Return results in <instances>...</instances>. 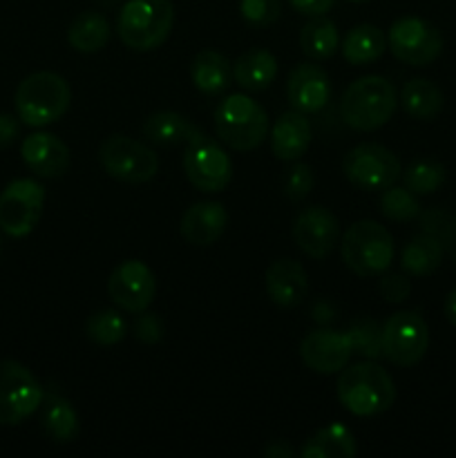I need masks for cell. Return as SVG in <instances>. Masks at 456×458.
<instances>
[{"label": "cell", "mask_w": 456, "mask_h": 458, "mask_svg": "<svg viewBox=\"0 0 456 458\" xmlns=\"http://www.w3.org/2000/svg\"><path fill=\"white\" fill-rule=\"evenodd\" d=\"M335 394H338L340 405L358 419L384 414L396 403L393 378L376 360L344 367L340 371Z\"/></svg>", "instance_id": "1"}, {"label": "cell", "mask_w": 456, "mask_h": 458, "mask_svg": "<svg viewBox=\"0 0 456 458\" xmlns=\"http://www.w3.org/2000/svg\"><path fill=\"white\" fill-rule=\"evenodd\" d=\"M398 107V92L384 76H362L340 97V119L358 132H371L392 121Z\"/></svg>", "instance_id": "2"}, {"label": "cell", "mask_w": 456, "mask_h": 458, "mask_svg": "<svg viewBox=\"0 0 456 458\" xmlns=\"http://www.w3.org/2000/svg\"><path fill=\"white\" fill-rule=\"evenodd\" d=\"M16 114L30 128H45L65 116L72 103L70 83L56 72H34L18 83Z\"/></svg>", "instance_id": "3"}, {"label": "cell", "mask_w": 456, "mask_h": 458, "mask_svg": "<svg viewBox=\"0 0 456 458\" xmlns=\"http://www.w3.org/2000/svg\"><path fill=\"white\" fill-rule=\"evenodd\" d=\"M174 27L170 0H125L116 18V34L132 52H152L168 40Z\"/></svg>", "instance_id": "4"}, {"label": "cell", "mask_w": 456, "mask_h": 458, "mask_svg": "<svg viewBox=\"0 0 456 458\" xmlns=\"http://www.w3.org/2000/svg\"><path fill=\"white\" fill-rule=\"evenodd\" d=\"M215 132L231 150H255L268 137V114L246 94H228L215 107Z\"/></svg>", "instance_id": "5"}, {"label": "cell", "mask_w": 456, "mask_h": 458, "mask_svg": "<svg viewBox=\"0 0 456 458\" xmlns=\"http://www.w3.org/2000/svg\"><path fill=\"white\" fill-rule=\"evenodd\" d=\"M340 255L353 276H383L393 262V237L383 224L360 219L342 235Z\"/></svg>", "instance_id": "6"}, {"label": "cell", "mask_w": 456, "mask_h": 458, "mask_svg": "<svg viewBox=\"0 0 456 458\" xmlns=\"http://www.w3.org/2000/svg\"><path fill=\"white\" fill-rule=\"evenodd\" d=\"M101 168L123 183H146L159 173V157L146 143L125 134H112L98 148Z\"/></svg>", "instance_id": "7"}, {"label": "cell", "mask_w": 456, "mask_h": 458, "mask_svg": "<svg viewBox=\"0 0 456 458\" xmlns=\"http://www.w3.org/2000/svg\"><path fill=\"white\" fill-rule=\"evenodd\" d=\"M429 349V327L416 309L396 311L383 322V353L393 367L410 369L425 358Z\"/></svg>", "instance_id": "8"}, {"label": "cell", "mask_w": 456, "mask_h": 458, "mask_svg": "<svg viewBox=\"0 0 456 458\" xmlns=\"http://www.w3.org/2000/svg\"><path fill=\"white\" fill-rule=\"evenodd\" d=\"M45 392L36 376L16 360H0V425L16 428L40 410Z\"/></svg>", "instance_id": "9"}, {"label": "cell", "mask_w": 456, "mask_h": 458, "mask_svg": "<svg viewBox=\"0 0 456 458\" xmlns=\"http://www.w3.org/2000/svg\"><path fill=\"white\" fill-rule=\"evenodd\" d=\"M342 173L349 183L367 192L387 191L401 179L402 165L389 148L380 143H358L344 155Z\"/></svg>", "instance_id": "10"}, {"label": "cell", "mask_w": 456, "mask_h": 458, "mask_svg": "<svg viewBox=\"0 0 456 458\" xmlns=\"http://www.w3.org/2000/svg\"><path fill=\"white\" fill-rule=\"evenodd\" d=\"M387 47L401 63L427 67L441 56L443 36L434 22L418 16H405L389 27Z\"/></svg>", "instance_id": "11"}, {"label": "cell", "mask_w": 456, "mask_h": 458, "mask_svg": "<svg viewBox=\"0 0 456 458\" xmlns=\"http://www.w3.org/2000/svg\"><path fill=\"white\" fill-rule=\"evenodd\" d=\"M45 188L34 179H13L0 192V231L9 237H27L43 217Z\"/></svg>", "instance_id": "12"}, {"label": "cell", "mask_w": 456, "mask_h": 458, "mask_svg": "<svg viewBox=\"0 0 456 458\" xmlns=\"http://www.w3.org/2000/svg\"><path fill=\"white\" fill-rule=\"evenodd\" d=\"M107 295L112 302L128 313H141L156 295V277L148 264L125 259L107 277Z\"/></svg>", "instance_id": "13"}, {"label": "cell", "mask_w": 456, "mask_h": 458, "mask_svg": "<svg viewBox=\"0 0 456 458\" xmlns=\"http://www.w3.org/2000/svg\"><path fill=\"white\" fill-rule=\"evenodd\" d=\"M183 173L199 192H222L232 179V161L219 143L201 139L186 146Z\"/></svg>", "instance_id": "14"}, {"label": "cell", "mask_w": 456, "mask_h": 458, "mask_svg": "<svg viewBox=\"0 0 456 458\" xmlns=\"http://www.w3.org/2000/svg\"><path fill=\"white\" fill-rule=\"evenodd\" d=\"M353 356L347 331L313 329L300 343V358L307 369L322 376L340 374Z\"/></svg>", "instance_id": "15"}, {"label": "cell", "mask_w": 456, "mask_h": 458, "mask_svg": "<svg viewBox=\"0 0 456 458\" xmlns=\"http://www.w3.org/2000/svg\"><path fill=\"white\" fill-rule=\"evenodd\" d=\"M293 240L298 249L308 258H329L340 240L338 217L325 206H308L295 217Z\"/></svg>", "instance_id": "16"}, {"label": "cell", "mask_w": 456, "mask_h": 458, "mask_svg": "<svg viewBox=\"0 0 456 458\" xmlns=\"http://www.w3.org/2000/svg\"><path fill=\"white\" fill-rule=\"evenodd\" d=\"M286 98L293 110L302 114H316L331 101L329 74L316 63H300L286 79Z\"/></svg>", "instance_id": "17"}, {"label": "cell", "mask_w": 456, "mask_h": 458, "mask_svg": "<svg viewBox=\"0 0 456 458\" xmlns=\"http://www.w3.org/2000/svg\"><path fill=\"white\" fill-rule=\"evenodd\" d=\"M21 157L27 168L43 179H56L70 168V148L52 132H34L22 139Z\"/></svg>", "instance_id": "18"}, {"label": "cell", "mask_w": 456, "mask_h": 458, "mask_svg": "<svg viewBox=\"0 0 456 458\" xmlns=\"http://www.w3.org/2000/svg\"><path fill=\"white\" fill-rule=\"evenodd\" d=\"M264 286L273 304L282 309H293L307 298L308 277L302 264L291 258H282L271 262V267L266 268Z\"/></svg>", "instance_id": "19"}, {"label": "cell", "mask_w": 456, "mask_h": 458, "mask_svg": "<svg viewBox=\"0 0 456 458\" xmlns=\"http://www.w3.org/2000/svg\"><path fill=\"white\" fill-rule=\"evenodd\" d=\"M228 226V210L219 201H199L183 213L179 231L192 246H210L224 235Z\"/></svg>", "instance_id": "20"}, {"label": "cell", "mask_w": 456, "mask_h": 458, "mask_svg": "<svg viewBox=\"0 0 456 458\" xmlns=\"http://www.w3.org/2000/svg\"><path fill=\"white\" fill-rule=\"evenodd\" d=\"M313 141V128L307 114L298 110L282 112L271 128V150L280 161H300Z\"/></svg>", "instance_id": "21"}, {"label": "cell", "mask_w": 456, "mask_h": 458, "mask_svg": "<svg viewBox=\"0 0 456 458\" xmlns=\"http://www.w3.org/2000/svg\"><path fill=\"white\" fill-rule=\"evenodd\" d=\"M143 137L156 146H192L206 139L204 130L173 110H161L143 121Z\"/></svg>", "instance_id": "22"}, {"label": "cell", "mask_w": 456, "mask_h": 458, "mask_svg": "<svg viewBox=\"0 0 456 458\" xmlns=\"http://www.w3.org/2000/svg\"><path fill=\"white\" fill-rule=\"evenodd\" d=\"M40 425L43 432L58 445L74 443L80 434L79 414L72 403L58 394H45L40 403Z\"/></svg>", "instance_id": "23"}, {"label": "cell", "mask_w": 456, "mask_h": 458, "mask_svg": "<svg viewBox=\"0 0 456 458\" xmlns=\"http://www.w3.org/2000/svg\"><path fill=\"white\" fill-rule=\"evenodd\" d=\"M275 79L277 58L264 47L249 49L232 65V81L246 92H264Z\"/></svg>", "instance_id": "24"}, {"label": "cell", "mask_w": 456, "mask_h": 458, "mask_svg": "<svg viewBox=\"0 0 456 458\" xmlns=\"http://www.w3.org/2000/svg\"><path fill=\"white\" fill-rule=\"evenodd\" d=\"M398 106L416 121H432L441 114L445 98L441 88L429 79H410L398 94Z\"/></svg>", "instance_id": "25"}, {"label": "cell", "mask_w": 456, "mask_h": 458, "mask_svg": "<svg viewBox=\"0 0 456 458\" xmlns=\"http://www.w3.org/2000/svg\"><path fill=\"white\" fill-rule=\"evenodd\" d=\"M190 79L201 94H222L232 81V65L217 49H201L190 63Z\"/></svg>", "instance_id": "26"}, {"label": "cell", "mask_w": 456, "mask_h": 458, "mask_svg": "<svg viewBox=\"0 0 456 458\" xmlns=\"http://www.w3.org/2000/svg\"><path fill=\"white\" fill-rule=\"evenodd\" d=\"M358 454L356 437L342 423H331L317 429L300 450L302 458H349Z\"/></svg>", "instance_id": "27"}, {"label": "cell", "mask_w": 456, "mask_h": 458, "mask_svg": "<svg viewBox=\"0 0 456 458\" xmlns=\"http://www.w3.org/2000/svg\"><path fill=\"white\" fill-rule=\"evenodd\" d=\"M443 253H445V249H443L441 237L420 233V235L411 237L402 249L401 268L411 277L432 276L441 267Z\"/></svg>", "instance_id": "28"}, {"label": "cell", "mask_w": 456, "mask_h": 458, "mask_svg": "<svg viewBox=\"0 0 456 458\" xmlns=\"http://www.w3.org/2000/svg\"><path fill=\"white\" fill-rule=\"evenodd\" d=\"M110 22L98 12H83L67 27V43L80 54H97L110 40Z\"/></svg>", "instance_id": "29"}, {"label": "cell", "mask_w": 456, "mask_h": 458, "mask_svg": "<svg viewBox=\"0 0 456 458\" xmlns=\"http://www.w3.org/2000/svg\"><path fill=\"white\" fill-rule=\"evenodd\" d=\"M387 49V34L376 25H358L342 40V56L351 65H369Z\"/></svg>", "instance_id": "30"}, {"label": "cell", "mask_w": 456, "mask_h": 458, "mask_svg": "<svg viewBox=\"0 0 456 458\" xmlns=\"http://www.w3.org/2000/svg\"><path fill=\"white\" fill-rule=\"evenodd\" d=\"M300 47L311 61H326L335 56L340 47V34L334 21L326 16H316L300 30Z\"/></svg>", "instance_id": "31"}, {"label": "cell", "mask_w": 456, "mask_h": 458, "mask_svg": "<svg viewBox=\"0 0 456 458\" xmlns=\"http://www.w3.org/2000/svg\"><path fill=\"white\" fill-rule=\"evenodd\" d=\"M85 335L92 340L94 344L101 347H114V344L123 343L128 335V325L121 318L119 311L114 309H98L92 316L85 320Z\"/></svg>", "instance_id": "32"}, {"label": "cell", "mask_w": 456, "mask_h": 458, "mask_svg": "<svg viewBox=\"0 0 456 458\" xmlns=\"http://www.w3.org/2000/svg\"><path fill=\"white\" fill-rule=\"evenodd\" d=\"M349 343H351L353 356H360L365 360H380L383 353V325L374 318H358L347 329Z\"/></svg>", "instance_id": "33"}, {"label": "cell", "mask_w": 456, "mask_h": 458, "mask_svg": "<svg viewBox=\"0 0 456 458\" xmlns=\"http://www.w3.org/2000/svg\"><path fill=\"white\" fill-rule=\"evenodd\" d=\"M402 182L407 191L414 195H432L445 183V165L434 159H418L411 161L407 170H402Z\"/></svg>", "instance_id": "34"}, {"label": "cell", "mask_w": 456, "mask_h": 458, "mask_svg": "<svg viewBox=\"0 0 456 458\" xmlns=\"http://www.w3.org/2000/svg\"><path fill=\"white\" fill-rule=\"evenodd\" d=\"M380 213H383L384 219H392V222H411V219L423 213V208H420V201L416 199L411 191L389 186L380 195Z\"/></svg>", "instance_id": "35"}, {"label": "cell", "mask_w": 456, "mask_h": 458, "mask_svg": "<svg viewBox=\"0 0 456 458\" xmlns=\"http://www.w3.org/2000/svg\"><path fill=\"white\" fill-rule=\"evenodd\" d=\"M240 13L249 25L268 27L280 21L282 0H240Z\"/></svg>", "instance_id": "36"}, {"label": "cell", "mask_w": 456, "mask_h": 458, "mask_svg": "<svg viewBox=\"0 0 456 458\" xmlns=\"http://www.w3.org/2000/svg\"><path fill=\"white\" fill-rule=\"evenodd\" d=\"M316 186V174H313V168L308 164H298L289 170L284 179V195L289 197L291 201H302L307 199L308 192Z\"/></svg>", "instance_id": "37"}, {"label": "cell", "mask_w": 456, "mask_h": 458, "mask_svg": "<svg viewBox=\"0 0 456 458\" xmlns=\"http://www.w3.org/2000/svg\"><path fill=\"white\" fill-rule=\"evenodd\" d=\"M132 331H134V338L141 340L143 344H156L161 343V338H164L165 327H164V320H161V316L150 313L146 309V311L137 313V320H134Z\"/></svg>", "instance_id": "38"}, {"label": "cell", "mask_w": 456, "mask_h": 458, "mask_svg": "<svg viewBox=\"0 0 456 458\" xmlns=\"http://www.w3.org/2000/svg\"><path fill=\"white\" fill-rule=\"evenodd\" d=\"M380 295H383L387 302L401 304L410 298L411 293V282L410 277L402 276V273H383V280H380Z\"/></svg>", "instance_id": "39"}, {"label": "cell", "mask_w": 456, "mask_h": 458, "mask_svg": "<svg viewBox=\"0 0 456 458\" xmlns=\"http://www.w3.org/2000/svg\"><path fill=\"white\" fill-rule=\"evenodd\" d=\"M452 213H447L445 208H429L425 213L418 215L420 219V233H429V235L441 237L443 228H445L447 219H450Z\"/></svg>", "instance_id": "40"}, {"label": "cell", "mask_w": 456, "mask_h": 458, "mask_svg": "<svg viewBox=\"0 0 456 458\" xmlns=\"http://www.w3.org/2000/svg\"><path fill=\"white\" fill-rule=\"evenodd\" d=\"M21 123L18 114H9V112H0V148H9L18 141L21 137Z\"/></svg>", "instance_id": "41"}, {"label": "cell", "mask_w": 456, "mask_h": 458, "mask_svg": "<svg viewBox=\"0 0 456 458\" xmlns=\"http://www.w3.org/2000/svg\"><path fill=\"white\" fill-rule=\"evenodd\" d=\"M291 7L298 13L308 18L316 16H326L331 12V7L335 4V0H289Z\"/></svg>", "instance_id": "42"}, {"label": "cell", "mask_w": 456, "mask_h": 458, "mask_svg": "<svg viewBox=\"0 0 456 458\" xmlns=\"http://www.w3.org/2000/svg\"><path fill=\"white\" fill-rule=\"evenodd\" d=\"M441 242L445 253L456 262V215H450V219H447L445 228L441 233Z\"/></svg>", "instance_id": "43"}, {"label": "cell", "mask_w": 456, "mask_h": 458, "mask_svg": "<svg viewBox=\"0 0 456 458\" xmlns=\"http://www.w3.org/2000/svg\"><path fill=\"white\" fill-rule=\"evenodd\" d=\"M262 454L268 458H293L295 450L286 441H273L271 445L264 447Z\"/></svg>", "instance_id": "44"}, {"label": "cell", "mask_w": 456, "mask_h": 458, "mask_svg": "<svg viewBox=\"0 0 456 458\" xmlns=\"http://www.w3.org/2000/svg\"><path fill=\"white\" fill-rule=\"evenodd\" d=\"M443 311H445L447 322H450L452 327H456V289H452L450 293H447L445 304H443Z\"/></svg>", "instance_id": "45"}, {"label": "cell", "mask_w": 456, "mask_h": 458, "mask_svg": "<svg viewBox=\"0 0 456 458\" xmlns=\"http://www.w3.org/2000/svg\"><path fill=\"white\" fill-rule=\"evenodd\" d=\"M349 3H358V4H360V3H369V0H349Z\"/></svg>", "instance_id": "46"}, {"label": "cell", "mask_w": 456, "mask_h": 458, "mask_svg": "<svg viewBox=\"0 0 456 458\" xmlns=\"http://www.w3.org/2000/svg\"><path fill=\"white\" fill-rule=\"evenodd\" d=\"M0 249H3V246H0Z\"/></svg>", "instance_id": "47"}]
</instances>
